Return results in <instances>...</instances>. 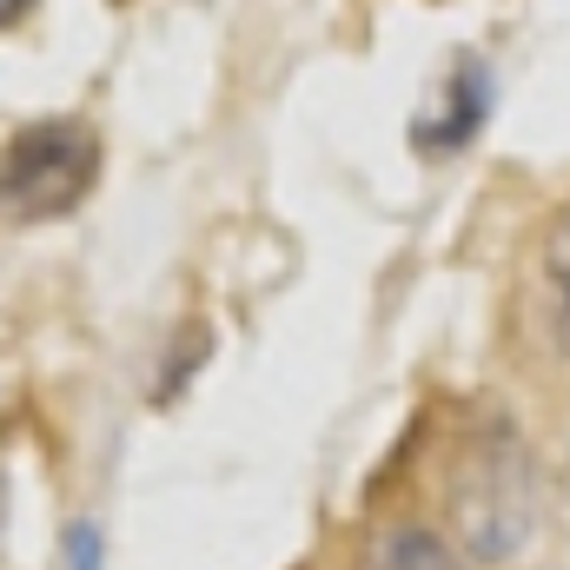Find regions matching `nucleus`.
Here are the masks:
<instances>
[{"label": "nucleus", "instance_id": "obj_3", "mask_svg": "<svg viewBox=\"0 0 570 570\" xmlns=\"http://www.w3.org/2000/svg\"><path fill=\"white\" fill-rule=\"evenodd\" d=\"M491 100H498L491 67H484V60H458V73H451V80H444V94H438V114H425V120L412 127L419 153H464V146L484 134Z\"/></svg>", "mask_w": 570, "mask_h": 570}, {"label": "nucleus", "instance_id": "obj_7", "mask_svg": "<svg viewBox=\"0 0 570 570\" xmlns=\"http://www.w3.org/2000/svg\"><path fill=\"white\" fill-rule=\"evenodd\" d=\"M0 531H7V471H0Z\"/></svg>", "mask_w": 570, "mask_h": 570}, {"label": "nucleus", "instance_id": "obj_4", "mask_svg": "<svg viewBox=\"0 0 570 570\" xmlns=\"http://www.w3.org/2000/svg\"><path fill=\"white\" fill-rule=\"evenodd\" d=\"M358 570H464V558L425 524H385L358 551Z\"/></svg>", "mask_w": 570, "mask_h": 570}, {"label": "nucleus", "instance_id": "obj_2", "mask_svg": "<svg viewBox=\"0 0 570 570\" xmlns=\"http://www.w3.org/2000/svg\"><path fill=\"white\" fill-rule=\"evenodd\" d=\"M100 186V134L87 120H33L0 146V219L47 226Z\"/></svg>", "mask_w": 570, "mask_h": 570}, {"label": "nucleus", "instance_id": "obj_5", "mask_svg": "<svg viewBox=\"0 0 570 570\" xmlns=\"http://www.w3.org/2000/svg\"><path fill=\"white\" fill-rule=\"evenodd\" d=\"M544 318H551V338L570 358V213L551 226L544 239Z\"/></svg>", "mask_w": 570, "mask_h": 570}, {"label": "nucleus", "instance_id": "obj_6", "mask_svg": "<svg viewBox=\"0 0 570 570\" xmlns=\"http://www.w3.org/2000/svg\"><path fill=\"white\" fill-rule=\"evenodd\" d=\"M40 0H0V27H13V20H27Z\"/></svg>", "mask_w": 570, "mask_h": 570}, {"label": "nucleus", "instance_id": "obj_1", "mask_svg": "<svg viewBox=\"0 0 570 570\" xmlns=\"http://www.w3.org/2000/svg\"><path fill=\"white\" fill-rule=\"evenodd\" d=\"M444 518L464 558L478 564H511L538 524V471L524 438L504 425L464 431L451 471H444Z\"/></svg>", "mask_w": 570, "mask_h": 570}]
</instances>
